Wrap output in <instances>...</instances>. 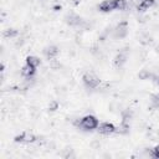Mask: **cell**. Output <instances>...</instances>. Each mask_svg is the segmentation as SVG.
<instances>
[{
	"label": "cell",
	"instance_id": "17",
	"mask_svg": "<svg viewBox=\"0 0 159 159\" xmlns=\"http://www.w3.org/2000/svg\"><path fill=\"white\" fill-rule=\"evenodd\" d=\"M47 108H48L50 112H56V111L60 108V103H58V101H57V99H52V101H50Z\"/></svg>",
	"mask_w": 159,
	"mask_h": 159
},
{
	"label": "cell",
	"instance_id": "1",
	"mask_svg": "<svg viewBox=\"0 0 159 159\" xmlns=\"http://www.w3.org/2000/svg\"><path fill=\"white\" fill-rule=\"evenodd\" d=\"M77 124H78V127H80L82 130H84V132H91V130H94V129L98 128V125H99V119H98L96 116H93V114H86V116H83L81 119L77 120Z\"/></svg>",
	"mask_w": 159,
	"mask_h": 159
},
{
	"label": "cell",
	"instance_id": "19",
	"mask_svg": "<svg viewBox=\"0 0 159 159\" xmlns=\"http://www.w3.org/2000/svg\"><path fill=\"white\" fill-rule=\"evenodd\" d=\"M143 1H144V0H130V4H132V5H133L135 9H137V7H138V6H139V5H140Z\"/></svg>",
	"mask_w": 159,
	"mask_h": 159
},
{
	"label": "cell",
	"instance_id": "15",
	"mask_svg": "<svg viewBox=\"0 0 159 159\" xmlns=\"http://www.w3.org/2000/svg\"><path fill=\"white\" fill-rule=\"evenodd\" d=\"M114 2H116V10L117 11H123L128 6V1L127 0H114Z\"/></svg>",
	"mask_w": 159,
	"mask_h": 159
},
{
	"label": "cell",
	"instance_id": "20",
	"mask_svg": "<svg viewBox=\"0 0 159 159\" xmlns=\"http://www.w3.org/2000/svg\"><path fill=\"white\" fill-rule=\"evenodd\" d=\"M158 86H159V78H158Z\"/></svg>",
	"mask_w": 159,
	"mask_h": 159
},
{
	"label": "cell",
	"instance_id": "11",
	"mask_svg": "<svg viewBox=\"0 0 159 159\" xmlns=\"http://www.w3.org/2000/svg\"><path fill=\"white\" fill-rule=\"evenodd\" d=\"M19 36H20V31H19L17 29H15V27L6 29V30H4V32H2V37H4L5 40H15V39L19 37Z\"/></svg>",
	"mask_w": 159,
	"mask_h": 159
},
{
	"label": "cell",
	"instance_id": "13",
	"mask_svg": "<svg viewBox=\"0 0 159 159\" xmlns=\"http://www.w3.org/2000/svg\"><path fill=\"white\" fill-rule=\"evenodd\" d=\"M155 2H157V0H144V1H143V2L137 7V10H138V11L144 12V11H147V10L152 9V7L155 5Z\"/></svg>",
	"mask_w": 159,
	"mask_h": 159
},
{
	"label": "cell",
	"instance_id": "3",
	"mask_svg": "<svg viewBox=\"0 0 159 159\" xmlns=\"http://www.w3.org/2000/svg\"><path fill=\"white\" fill-rule=\"evenodd\" d=\"M129 34V22L127 20L119 21L113 29H112V37L114 40H123Z\"/></svg>",
	"mask_w": 159,
	"mask_h": 159
},
{
	"label": "cell",
	"instance_id": "7",
	"mask_svg": "<svg viewBox=\"0 0 159 159\" xmlns=\"http://www.w3.org/2000/svg\"><path fill=\"white\" fill-rule=\"evenodd\" d=\"M42 55H43L48 61L55 60V58L60 55V47L56 46V45H48V46H46V47L42 48Z\"/></svg>",
	"mask_w": 159,
	"mask_h": 159
},
{
	"label": "cell",
	"instance_id": "6",
	"mask_svg": "<svg viewBox=\"0 0 159 159\" xmlns=\"http://www.w3.org/2000/svg\"><path fill=\"white\" fill-rule=\"evenodd\" d=\"M128 60H129V51L122 48V50H119V51L116 53V56L113 57V65H114L117 68H122V67L128 62Z\"/></svg>",
	"mask_w": 159,
	"mask_h": 159
},
{
	"label": "cell",
	"instance_id": "16",
	"mask_svg": "<svg viewBox=\"0 0 159 159\" xmlns=\"http://www.w3.org/2000/svg\"><path fill=\"white\" fill-rule=\"evenodd\" d=\"M149 102H150V106H152L153 108L159 109V93L152 94L150 98H149Z\"/></svg>",
	"mask_w": 159,
	"mask_h": 159
},
{
	"label": "cell",
	"instance_id": "12",
	"mask_svg": "<svg viewBox=\"0 0 159 159\" xmlns=\"http://www.w3.org/2000/svg\"><path fill=\"white\" fill-rule=\"evenodd\" d=\"M25 63L37 70V68L40 67V65H41V60H40V57H39V56L29 55V56H26V57H25Z\"/></svg>",
	"mask_w": 159,
	"mask_h": 159
},
{
	"label": "cell",
	"instance_id": "2",
	"mask_svg": "<svg viewBox=\"0 0 159 159\" xmlns=\"http://www.w3.org/2000/svg\"><path fill=\"white\" fill-rule=\"evenodd\" d=\"M102 80L92 71H87L82 75V83L87 89H97L101 86Z\"/></svg>",
	"mask_w": 159,
	"mask_h": 159
},
{
	"label": "cell",
	"instance_id": "10",
	"mask_svg": "<svg viewBox=\"0 0 159 159\" xmlns=\"http://www.w3.org/2000/svg\"><path fill=\"white\" fill-rule=\"evenodd\" d=\"M20 73L24 78H32L35 75H36V68L29 66V65H24L21 68H20Z\"/></svg>",
	"mask_w": 159,
	"mask_h": 159
},
{
	"label": "cell",
	"instance_id": "5",
	"mask_svg": "<svg viewBox=\"0 0 159 159\" xmlns=\"http://www.w3.org/2000/svg\"><path fill=\"white\" fill-rule=\"evenodd\" d=\"M36 140H37V137L30 130H24L20 134L14 137V142L15 143H20V144H32Z\"/></svg>",
	"mask_w": 159,
	"mask_h": 159
},
{
	"label": "cell",
	"instance_id": "18",
	"mask_svg": "<svg viewBox=\"0 0 159 159\" xmlns=\"http://www.w3.org/2000/svg\"><path fill=\"white\" fill-rule=\"evenodd\" d=\"M152 158L159 159V144H157L155 147L152 148Z\"/></svg>",
	"mask_w": 159,
	"mask_h": 159
},
{
	"label": "cell",
	"instance_id": "8",
	"mask_svg": "<svg viewBox=\"0 0 159 159\" xmlns=\"http://www.w3.org/2000/svg\"><path fill=\"white\" fill-rule=\"evenodd\" d=\"M97 129H98V132L102 135H111V134H113V133L117 132L116 125L113 123H111V122H103V123H101Z\"/></svg>",
	"mask_w": 159,
	"mask_h": 159
},
{
	"label": "cell",
	"instance_id": "4",
	"mask_svg": "<svg viewBox=\"0 0 159 159\" xmlns=\"http://www.w3.org/2000/svg\"><path fill=\"white\" fill-rule=\"evenodd\" d=\"M63 21L67 26L76 29V27H83V24H84L86 20H83L80 14H77L75 11H68L63 16Z\"/></svg>",
	"mask_w": 159,
	"mask_h": 159
},
{
	"label": "cell",
	"instance_id": "14",
	"mask_svg": "<svg viewBox=\"0 0 159 159\" xmlns=\"http://www.w3.org/2000/svg\"><path fill=\"white\" fill-rule=\"evenodd\" d=\"M152 76H153V73L150 72V70H140L139 73H138L139 80H143V81H145V80H150Z\"/></svg>",
	"mask_w": 159,
	"mask_h": 159
},
{
	"label": "cell",
	"instance_id": "9",
	"mask_svg": "<svg viewBox=\"0 0 159 159\" xmlns=\"http://www.w3.org/2000/svg\"><path fill=\"white\" fill-rule=\"evenodd\" d=\"M98 10L103 14H109L112 11L116 10V2L114 0H102L99 4H98Z\"/></svg>",
	"mask_w": 159,
	"mask_h": 159
}]
</instances>
